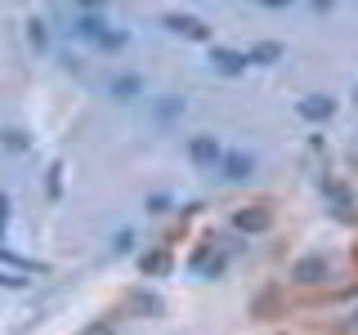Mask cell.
<instances>
[{
	"label": "cell",
	"mask_w": 358,
	"mask_h": 335,
	"mask_svg": "<svg viewBox=\"0 0 358 335\" xmlns=\"http://www.w3.org/2000/svg\"><path fill=\"white\" fill-rule=\"evenodd\" d=\"M268 223H273V210H268V206H246V210L233 215V228H238V232H264Z\"/></svg>",
	"instance_id": "obj_1"
},
{
	"label": "cell",
	"mask_w": 358,
	"mask_h": 335,
	"mask_svg": "<svg viewBox=\"0 0 358 335\" xmlns=\"http://www.w3.org/2000/svg\"><path fill=\"white\" fill-rule=\"evenodd\" d=\"M166 27L179 31V36H188V40H206L210 36L206 22H201V18H188V14H171V18H166Z\"/></svg>",
	"instance_id": "obj_2"
},
{
	"label": "cell",
	"mask_w": 358,
	"mask_h": 335,
	"mask_svg": "<svg viewBox=\"0 0 358 335\" xmlns=\"http://www.w3.org/2000/svg\"><path fill=\"white\" fill-rule=\"evenodd\" d=\"M296 112L305 121H327L331 112H336V103H331L327 94H309V98H300V103H296Z\"/></svg>",
	"instance_id": "obj_3"
},
{
	"label": "cell",
	"mask_w": 358,
	"mask_h": 335,
	"mask_svg": "<svg viewBox=\"0 0 358 335\" xmlns=\"http://www.w3.org/2000/svg\"><path fill=\"white\" fill-rule=\"evenodd\" d=\"M188 156H193L197 165H215L220 161V143L210 139V134H197V139L188 143Z\"/></svg>",
	"instance_id": "obj_4"
},
{
	"label": "cell",
	"mask_w": 358,
	"mask_h": 335,
	"mask_svg": "<svg viewBox=\"0 0 358 335\" xmlns=\"http://www.w3.org/2000/svg\"><path fill=\"white\" fill-rule=\"evenodd\" d=\"M322 277H327V260H322V255H305V260L296 264V282L313 286V282H322Z\"/></svg>",
	"instance_id": "obj_5"
},
{
	"label": "cell",
	"mask_w": 358,
	"mask_h": 335,
	"mask_svg": "<svg viewBox=\"0 0 358 335\" xmlns=\"http://www.w3.org/2000/svg\"><path fill=\"white\" fill-rule=\"evenodd\" d=\"M220 268H224V255L215 251V246H201V251L193 255V273L197 277H215Z\"/></svg>",
	"instance_id": "obj_6"
},
{
	"label": "cell",
	"mask_w": 358,
	"mask_h": 335,
	"mask_svg": "<svg viewBox=\"0 0 358 335\" xmlns=\"http://www.w3.org/2000/svg\"><path fill=\"white\" fill-rule=\"evenodd\" d=\"M210 63H215V72H224V76H238L246 67V54H238V50H210Z\"/></svg>",
	"instance_id": "obj_7"
},
{
	"label": "cell",
	"mask_w": 358,
	"mask_h": 335,
	"mask_svg": "<svg viewBox=\"0 0 358 335\" xmlns=\"http://www.w3.org/2000/svg\"><path fill=\"white\" fill-rule=\"evenodd\" d=\"M224 179H233V184L251 179V156H246V152H233V156H224Z\"/></svg>",
	"instance_id": "obj_8"
},
{
	"label": "cell",
	"mask_w": 358,
	"mask_h": 335,
	"mask_svg": "<svg viewBox=\"0 0 358 335\" xmlns=\"http://www.w3.org/2000/svg\"><path fill=\"white\" fill-rule=\"evenodd\" d=\"M278 59H282V45H273V40H268V45H255V50L246 54V63H278Z\"/></svg>",
	"instance_id": "obj_9"
},
{
	"label": "cell",
	"mask_w": 358,
	"mask_h": 335,
	"mask_svg": "<svg viewBox=\"0 0 358 335\" xmlns=\"http://www.w3.org/2000/svg\"><path fill=\"white\" fill-rule=\"evenodd\" d=\"M166 268H171V255H166V251L143 255V273H166Z\"/></svg>",
	"instance_id": "obj_10"
},
{
	"label": "cell",
	"mask_w": 358,
	"mask_h": 335,
	"mask_svg": "<svg viewBox=\"0 0 358 335\" xmlns=\"http://www.w3.org/2000/svg\"><path fill=\"white\" fill-rule=\"evenodd\" d=\"M130 304L139 308V313H148V318H152V313H162V299H157V295H130Z\"/></svg>",
	"instance_id": "obj_11"
},
{
	"label": "cell",
	"mask_w": 358,
	"mask_h": 335,
	"mask_svg": "<svg viewBox=\"0 0 358 335\" xmlns=\"http://www.w3.org/2000/svg\"><path fill=\"white\" fill-rule=\"evenodd\" d=\"M31 45L45 50V22H31Z\"/></svg>",
	"instance_id": "obj_12"
},
{
	"label": "cell",
	"mask_w": 358,
	"mask_h": 335,
	"mask_svg": "<svg viewBox=\"0 0 358 335\" xmlns=\"http://www.w3.org/2000/svg\"><path fill=\"white\" fill-rule=\"evenodd\" d=\"M85 335H112V322H94V327H90Z\"/></svg>",
	"instance_id": "obj_13"
},
{
	"label": "cell",
	"mask_w": 358,
	"mask_h": 335,
	"mask_svg": "<svg viewBox=\"0 0 358 335\" xmlns=\"http://www.w3.org/2000/svg\"><path fill=\"white\" fill-rule=\"evenodd\" d=\"M5 219H9V206H5V197H0V232H5Z\"/></svg>",
	"instance_id": "obj_14"
},
{
	"label": "cell",
	"mask_w": 358,
	"mask_h": 335,
	"mask_svg": "<svg viewBox=\"0 0 358 335\" xmlns=\"http://www.w3.org/2000/svg\"><path fill=\"white\" fill-rule=\"evenodd\" d=\"M0 282H5V286H22V277H5V273H0Z\"/></svg>",
	"instance_id": "obj_15"
},
{
	"label": "cell",
	"mask_w": 358,
	"mask_h": 335,
	"mask_svg": "<svg viewBox=\"0 0 358 335\" xmlns=\"http://www.w3.org/2000/svg\"><path fill=\"white\" fill-rule=\"evenodd\" d=\"M354 260H358V255H354Z\"/></svg>",
	"instance_id": "obj_16"
}]
</instances>
